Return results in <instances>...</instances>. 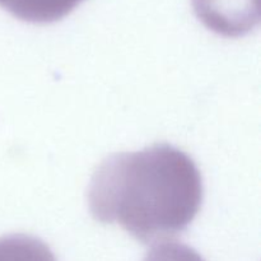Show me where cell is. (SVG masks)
<instances>
[{
	"mask_svg": "<svg viewBox=\"0 0 261 261\" xmlns=\"http://www.w3.org/2000/svg\"><path fill=\"white\" fill-rule=\"evenodd\" d=\"M199 19L214 32L240 36L259 22V0H193Z\"/></svg>",
	"mask_w": 261,
	"mask_h": 261,
	"instance_id": "cell-2",
	"label": "cell"
},
{
	"mask_svg": "<svg viewBox=\"0 0 261 261\" xmlns=\"http://www.w3.org/2000/svg\"><path fill=\"white\" fill-rule=\"evenodd\" d=\"M0 261H56V257L41 240L14 234L0 240Z\"/></svg>",
	"mask_w": 261,
	"mask_h": 261,
	"instance_id": "cell-4",
	"label": "cell"
},
{
	"mask_svg": "<svg viewBox=\"0 0 261 261\" xmlns=\"http://www.w3.org/2000/svg\"><path fill=\"white\" fill-rule=\"evenodd\" d=\"M144 261H204L194 249L178 242H163L153 247Z\"/></svg>",
	"mask_w": 261,
	"mask_h": 261,
	"instance_id": "cell-5",
	"label": "cell"
},
{
	"mask_svg": "<svg viewBox=\"0 0 261 261\" xmlns=\"http://www.w3.org/2000/svg\"><path fill=\"white\" fill-rule=\"evenodd\" d=\"M84 0H0V7L19 19L51 23L73 12Z\"/></svg>",
	"mask_w": 261,
	"mask_h": 261,
	"instance_id": "cell-3",
	"label": "cell"
},
{
	"mask_svg": "<svg viewBox=\"0 0 261 261\" xmlns=\"http://www.w3.org/2000/svg\"><path fill=\"white\" fill-rule=\"evenodd\" d=\"M201 199L195 163L168 144L107 158L88 190L96 221L119 224L143 244L182 232L198 214Z\"/></svg>",
	"mask_w": 261,
	"mask_h": 261,
	"instance_id": "cell-1",
	"label": "cell"
}]
</instances>
